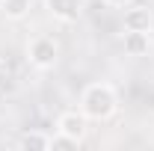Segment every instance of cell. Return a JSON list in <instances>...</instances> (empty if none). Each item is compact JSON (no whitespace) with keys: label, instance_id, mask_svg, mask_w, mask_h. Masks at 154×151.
<instances>
[{"label":"cell","instance_id":"cell-1","mask_svg":"<svg viewBox=\"0 0 154 151\" xmlns=\"http://www.w3.org/2000/svg\"><path fill=\"white\" fill-rule=\"evenodd\" d=\"M77 107H80V113L86 116L89 122H110L119 113V92H116L113 83L95 80V83L83 86Z\"/></svg>","mask_w":154,"mask_h":151},{"label":"cell","instance_id":"cell-2","mask_svg":"<svg viewBox=\"0 0 154 151\" xmlns=\"http://www.w3.org/2000/svg\"><path fill=\"white\" fill-rule=\"evenodd\" d=\"M24 54H27V62L36 71H54L59 65V42L51 33H38V36H33L27 42Z\"/></svg>","mask_w":154,"mask_h":151},{"label":"cell","instance_id":"cell-3","mask_svg":"<svg viewBox=\"0 0 154 151\" xmlns=\"http://www.w3.org/2000/svg\"><path fill=\"white\" fill-rule=\"evenodd\" d=\"M54 131L83 145V142H86V136H89V119L80 113V107H77V110H62V113L57 116Z\"/></svg>","mask_w":154,"mask_h":151},{"label":"cell","instance_id":"cell-4","mask_svg":"<svg viewBox=\"0 0 154 151\" xmlns=\"http://www.w3.org/2000/svg\"><path fill=\"white\" fill-rule=\"evenodd\" d=\"M45 9L59 24H77L83 15V0H45Z\"/></svg>","mask_w":154,"mask_h":151},{"label":"cell","instance_id":"cell-5","mask_svg":"<svg viewBox=\"0 0 154 151\" xmlns=\"http://www.w3.org/2000/svg\"><path fill=\"white\" fill-rule=\"evenodd\" d=\"M122 51L125 57H148L151 54V33H142V30H125L122 36Z\"/></svg>","mask_w":154,"mask_h":151},{"label":"cell","instance_id":"cell-6","mask_svg":"<svg viewBox=\"0 0 154 151\" xmlns=\"http://www.w3.org/2000/svg\"><path fill=\"white\" fill-rule=\"evenodd\" d=\"M125 30H142V33H151L154 27V15L148 6H139V3H131V6H125Z\"/></svg>","mask_w":154,"mask_h":151},{"label":"cell","instance_id":"cell-7","mask_svg":"<svg viewBox=\"0 0 154 151\" xmlns=\"http://www.w3.org/2000/svg\"><path fill=\"white\" fill-rule=\"evenodd\" d=\"M21 151H51V133L45 131H24L18 139Z\"/></svg>","mask_w":154,"mask_h":151},{"label":"cell","instance_id":"cell-8","mask_svg":"<svg viewBox=\"0 0 154 151\" xmlns=\"http://www.w3.org/2000/svg\"><path fill=\"white\" fill-rule=\"evenodd\" d=\"M33 9V0H0V15L6 21H24Z\"/></svg>","mask_w":154,"mask_h":151},{"label":"cell","instance_id":"cell-9","mask_svg":"<svg viewBox=\"0 0 154 151\" xmlns=\"http://www.w3.org/2000/svg\"><path fill=\"white\" fill-rule=\"evenodd\" d=\"M80 148V142L74 139H68V136H62V133H51V151H77Z\"/></svg>","mask_w":154,"mask_h":151},{"label":"cell","instance_id":"cell-10","mask_svg":"<svg viewBox=\"0 0 154 151\" xmlns=\"http://www.w3.org/2000/svg\"><path fill=\"white\" fill-rule=\"evenodd\" d=\"M101 3H104L107 9H125V6H131L134 0H101Z\"/></svg>","mask_w":154,"mask_h":151}]
</instances>
